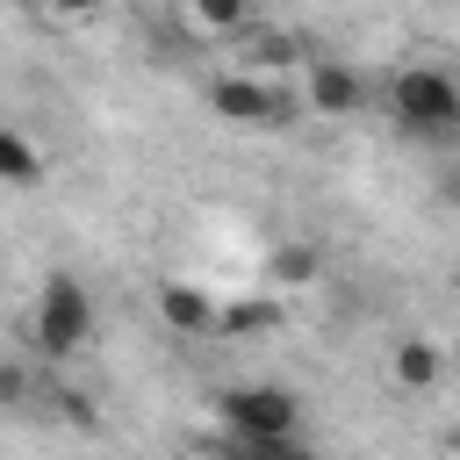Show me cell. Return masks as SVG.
<instances>
[{
	"label": "cell",
	"mask_w": 460,
	"mask_h": 460,
	"mask_svg": "<svg viewBox=\"0 0 460 460\" xmlns=\"http://www.w3.org/2000/svg\"><path fill=\"white\" fill-rule=\"evenodd\" d=\"M223 424H230V446L252 453V460H280V453H302V402L295 388H273V381H244V388H223L216 395Z\"/></svg>",
	"instance_id": "6da1fadb"
},
{
	"label": "cell",
	"mask_w": 460,
	"mask_h": 460,
	"mask_svg": "<svg viewBox=\"0 0 460 460\" xmlns=\"http://www.w3.org/2000/svg\"><path fill=\"white\" fill-rule=\"evenodd\" d=\"M388 108L410 137L424 144H453L460 137V86L438 72V65H402L395 86H388Z\"/></svg>",
	"instance_id": "7a4b0ae2"
},
{
	"label": "cell",
	"mask_w": 460,
	"mask_h": 460,
	"mask_svg": "<svg viewBox=\"0 0 460 460\" xmlns=\"http://www.w3.org/2000/svg\"><path fill=\"white\" fill-rule=\"evenodd\" d=\"M29 338H36V352L43 359H65V352H79L86 338H93V302H86V288L79 280H43V295H36V316H29Z\"/></svg>",
	"instance_id": "3957f363"
},
{
	"label": "cell",
	"mask_w": 460,
	"mask_h": 460,
	"mask_svg": "<svg viewBox=\"0 0 460 460\" xmlns=\"http://www.w3.org/2000/svg\"><path fill=\"white\" fill-rule=\"evenodd\" d=\"M208 108L223 122H237V129H280V122H295V101L273 79H252V72H223L208 86Z\"/></svg>",
	"instance_id": "277c9868"
},
{
	"label": "cell",
	"mask_w": 460,
	"mask_h": 460,
	"mask_svg": "<svg viewBox=\"0 0 460 460\" xmlns=\"http://www.w3.org/2000/svg\"><path fill=\"white\" fill-rule=\"evenodd\" d=\"M309 108L331 115V122H345V115L367 108V79H359L345 58H316V65H309Z\"/></svg>",
	"instance_id": "5b68a950"
},
{
	"label": "cell",
	"mask_w": 460,
	"mask_h": 460,
	"mask_svg": "<svg viewBox=\"0 0 460 460\" xmlns=\"http://www.w3.org/2000/svg\"><path fill=\"white\" fill-rule=\"evenodd\" d=\"M158 316H165L172 331H187V338H194V331H216V316H223V309H216L201 288H187V280H165V288H158Z\"/></svg>",
	"instance_id": "8992f818"
},
{
	"label": "cell",
	"mask_w": 460,
	"mask_h": 460,
	"mask_svg": "<svg viewBox=\"0 0 460 460\" xmlns=\"http://www.w3.org/2000/svg\"><path fill=\"white\" fill-rule=\"evenodd\" d=\"M438 367H446V359H438V345H431V338H402V345L388 352L395 388H431V381H438Z\"/></svg>",
	"instance_id": "52a82bcc"
},
{
	"label": "cell",
	"mask_w": 460,
	"mask_h": 460,
	"mask_svg": "<svg viewBox=\"0 0 460 460\" xmlns=\"http://www.w3.org/2000/svg\"><path fill=\"white\" fill-rule=\"evenodd\" d=\"M0 172H7V187H36L43 180V151L29 144V129H7L0 137Z\"/></svg>",
	"instance_id": "ba28073f"
},
{
	"label": "cell",
	"mask_w": 460,
	"mask_h": 460,
	"mask_svg": "<svg viewBox=\"0 0 460 460\" xmlns=\"http://www.w3.org/2000/svg\"><path fill=\"white\" fill-rule=\"evenodd\" d=\"M216 331L223 338H266V331H280V302H230L216 316Z\"/></svg>",
	"instance_id": "9c48e42d"
},
{
	"label": "cell",
	"mask_w": 460,
	"mask_h": 460,
	"mask_svg": "<svg viewBox=\"0 0 460 460\" xmlns=\"http://www.w3.org/2000/svg\"><path fill=\"white\" fill-rule=\"evenodd\" d=\"M187 7H194V22L216 29V36H237V29L252 22V0H187Z\"/></svg>",
	"instance_id": "30bf717a"
},
{
	"label": "cell",
	"mask_w": 460,
	"mask_h": 460,
	"mask_svg": "<svg viewBox=\"0 0 460 460\" xmlns=\"http://www.w3.org/2000/svg\"><path fill=\"white\" fill-rule=\"evenodd\" d=\"M273 280H280V288H309V280H316V252H309V244H280V252H273Z\"/></svg>",
	"instance_id": "8fae6325"
},
{
	"label": "cell",
	"mask_w": 460,
	"mask_h": 460,
	"mask_svg": "<svg viewBox=\"0 0 460 460\" xmlns=\"http://www.w3.org/2000/svg\"><path fill=\"white\" fill-rule=\"evenodd\" d=\"M295 58H302L295 36H259V43H252V65H259V72H280V65H295Z\"/></svg>",
	"instance_id": "7c38bea8"
},
{
	"label": "cell",
	"mask_w": 460,
	"mask_h": 460,
	"mask_svg": "<svg viewBox=\"0 0 460 460\" xmlns=\"http://www.w3.org/2000/svg\"><path fill=\"white\" fill-rule=\"evenodd\" d=\"M22 395H29V367L7 359V367H0V402H22Z\"/></svg>",
	"instance_id": "4fadbf2b"
},
{
	"label": "cell",
	"mask_w": 460,
	"mask_h": 460,
	"mask_svg": "<svg viewBox=\"0 0 460 460\" xmlns=\"http://www.w3.org/2000/svg\"><path fill=\"white\" fill-rule=\"evenodd\" d=\"M58 402H65V417H72V424H93V410H86V395H79V388H58Z\"/></svg>",
	"instance_id": "5bb4252c"
},
{
	"label": "cell",
	"mask_w": 460,
	"mask_h": 460,
	"mask_svg": "<svg viewBox=\"0 0 460 460\" xmlns=\"http://www.w3.org/2000/svg\"><path fill=\"white\" fill-rule=\"evenodd\" d=\"M50 7H58V14H93L101 0H50Z\"/></svg>",
	"instance_id": "9a60e30c"
}]
</instances>
